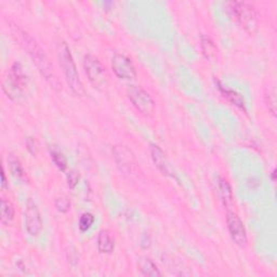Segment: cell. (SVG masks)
Here are the masks:
<instances>
[{
  "mask_svg": "<svg viewBox=\"0 0 277 277\" xmlns=\"http://www.w3.org/2000/svg\"><path fill=\"white\" fill-rule=\"evenodd\" d=\"M12 34L14 38L20 43L21 47L30 56L33 63L36 65L37 70L41 74V76L46 79V81L53 89L60 90L61 83L58 81L57 76L53 71V66L37 41L34 39L28 33L24 32L19 26L12 27Z\"/></svg>",
  "mask_w": 277,
  "mask_h": 277,
  "instance_id": "6da1fadb",
  "label": "cell"
},
{
  "mask_svg": "<svg viewBox=\"0 0 277 277\" xmlns=\"http://www.w3.org/2000/svg\"><path fill=\"white\" fill-rule=\"evenodd\" d=\"M57 57L63 70L65 80L73 91V94L77 97L85 96L86 91L80 80L76 64H75L73 55L71 53V49L63 40L57 44Z\"/></svg>",
  "mask_w": 277,
  "mask_h": 277,
  "instance_id": "7a4b0ae2",
  "label": "cell"
},
{
  "mask_svg": "<svg viewBox=\"0 0 277 277\" xmlns=\"http://www.w3.org/2000/svg\"><path fill=\"white\" fill-rule=\"evenodd\" d=\"M225 10L232 19L242 28L253 33L258 27V12L256 8L247 2H229L225 4Z\"/></svg>",
  "mask_w": 277,
  "mask_h": 277,
  "instance_id": "3957f363",
  "label": "cell"
},
{
  "mask_svg": "<svg viewBox=\"0 0 277 277\" xmlns=\"http://www.w3.org/2000/svg\"><path fill=\"white\" fill-rule=\"evenodd\" d=\"M28 77L25 74L23 66L21 63L15 62L11 66V70L8 77L4 83L3 89L6 92V95L13 101H18L23 97L24 89L27 87Z\"/></svg>",
  "mask_w": 277,
  "mask_h": 277,
  "instance_id": "277c9868",
  "label": "cell"
},
{
  "mask_svg": "<svg viewBox=\"0 0 277 277\" xmlns=\"http://www.w3.org/2000/svg\"><path fill=\"white\" fill-rule=\"evenodd\" d=\"M113 156L120 172L128 179H140L141 170L134 154L127 146L116 145L113 147Z\"/></svg>",
  "mask_w": 277,
  "mask_h": 277,
  "instance_id": "5b68a950",
  "label": "cell"
},
{
  "mask_svg": "<svg viewBox=\"0 0 277 277\" xmlns=\"http://www.w3.org/2000/svg\"><path fill=\"white\" fill-rule=\"evenodd\" d=\"M83 67H85V72L90 83L95 88L102 89L107 86V73L105 67L97 56L87 54L83 60Z\"/></svg>",
  "mask_w": 277,
  "mask_h": 277,
  "instance_id": "8992f818",
  "label": "cell"
},
{
  "mask_svg": "<svg viewBox=\"0 0 277 277\" xmlns=\"http://www.w3.org/2000/svg\"><path fill=\"white\" fill-rule=\"evenodd\" d=\"M128 99L136 110L144 116H150L154 112L155 103L146 90L140 86L131 85L126 90Z\"/></svg>",
  "mask_w": 277,
  "mask_h": 277,
  "instance_id": "52a82bcc",
  "label": "cell"
},
{
  "mask_svg": "<svg viewBox=\"0 0 277 277\" xmlns=\"http://www.w3.org/2000/svg\"><path fill=\"white\" fill-rule=\"evenodd\" d=\"M226 224H228V230L233 241L237 246L245 248L247 246L248 238L245 225L240 220V218L236 213L228 211V214H226Z\"/></svg>",
  "mask_w": 277,
  "mask_h": 277,
  "instance_id": "ba28073f",
  "label": "cell"
},
{
  "mask_svg": "<svg viewBox=\"0 0 277 277\" xmlns=\"http://www.w3.org/2000/svg\"><path fill=\"white\" fill-rule=\"evenodd\" d=\"M112 70L119 79L133 80L137 78V71L128 56L116 53L112 58Z\"/></svg>",
  "mask_w": 277,
  "mask_h": 277,
  "instance_id": "9c48e42d",
  "label": "cell"
},
{
  "mask_svg": "<svg viewBox=\"0 0 277 277\" xmlns=\"http://www.w3.org/2000/svg\"><path fill=\"white\" fill-rule=\"evenodd\" d=\"M25 228L27 233L33 237H36L43 230V220L39 212L38 206L29 199L26 204V211H25Z\"/></svg>",
  "mask_w": 277,
  "mask_h": 277,
  "instance_id": "30bf717a",
  "label": "cell"
},
{
  "mask_svg": "<svg viewBox=\"0 0 277 277\" xmlns=\"http://www.w3.org/2000/svg\"><path fill=\"white\" fill-rule=\"evenodd\" d=\"M150 155H152L153 162L159 171H162L166 175H170V177H173L170 172L168 159L164 153V150L161 147L156 144H150Z\"/></svg>",
  "mask_w": 277,
  "mask_h": 277,
  "instance_id": "8fae6325",
  "label": "cell"
},
{
  "mask_svg": "<svg viewBox=\"0 0 277 277\" xmlns=\"http://www.w3.org/2000/svg\"><path fill=\"white\" fill-rule=\"evenodd\" d=\"M217 189L223 206L226 209H231L234 204V195L230 183L223 178H218Z\"/></svg>",
  "mask_w": 277,
  "mask_h": 277,
  "instance_id": "7c38bea8",
  "label": "cell"
},
{
  "mask_svg": "<svg viewBox=\"0 0 277 277\" xmlns=\"http://www.w3.org/2000/svg\"><path fill=\"white\" fill-rule=\"evenodd\" d=\"M115 248V242L108 231L103 230L99 233L98 249L102 254H112Z\"/></svg>",
  "mask_w": 277,
  "mask_h": 277,
  "instance_id": "4fadbf2b",
  "label": "cell"
},
{
  "mask_svg": "<svg viewBox=\"0 0 277 277\" xmlns=\"http://www.w3.org/2000/svg\"><path fill=\"white\" fill-rule=\"evenodd\" d=\"M200 48H201V51H203V54L205 55L207 60L211 61V62L217 60L218 49L210 38L207 37V36H201L200 37Z\"/></svg>",
  "mask_w": 277,
  "mask_h": 277,
  "instance_id": "5bb4252c",
  "label": "cell"
},
{
  "mask_svg": "<svg viewBox=\"0 0 277 277\" xmlns=\"http://www.w3.org/2000/svg\"><path fill=\"white\" fill-rule=\"evenodd\" d=\"M138 266H139L140 272L145 276H150V277L162 276V273L159 272L157 265L154 263L153 260H150L149 258H141L139 260Z\"/></svg>",
  "mask_w": 277,
  "mask_h": 277,
  "instance_id": "9a60e30c",
  "label": "cell"
},
{
  "mask_svg": "<svg viewBox=\"0 0 277 277\" xmlns=\"http://www.w3.org/2000/svg\"><path fill=\"white\" fill-rule=\"evenodd\" d=\"M219 89L222 92V95L224 96V98L228 99L233 105L237 106L238 108H240V110L246 112L245 100H244V98H242L241 95H239L238 92H236V91H234V90H231V89H228V88H225V87L221 86L220 83H219Z\"/></svg>",
  "mask_w": 277,
  "mask_h": 277,
  "instance_id": "2e32d148",
  "label": "cell"
},
{
  "mask_svg": "<svg viewBox=\"0 0 277 277\" xmlns=\"http://www.w3.org/2000/svg\"><path fill=\"white\" fill-rule=\"evenodd\" d=\"M14 213V206L12 205L11 201L3 197L2 200H0V216H2L0 219H2V222L4 224H9L13 220Z\"/></svg>",
  "mask_w": 277,
  "mask_h": 277,
  "instance_id": "e0dca14e",
  "label": "cell"
},
{
  "mask_svg": "<svg viewBox=\"0 0 277 277\" xmlns=\"http://www.w3.org/2000/svg\"><path fill=\"white\" fill-rule=\"evenodd\" d=\"M8 164H9L10 172L14 178L22 181L26 179V172H25L21 162L14 155H9V157H8Z\"/></svg>",
  "mask_w": 277,
  "mask_h": 277,
  "instance_id": "ac0fdd59",
  "label": "cell"
},
{
  "mask_svg": "<svg viewBox=\"0 0 277 277\" xmlns=\"http://www.w3.org/2000/svg\"><path fill=\"white\" fill-rule=\"evenodd\" d=\"M264 102L270 112L274 117L276 116V92L273 87H266L264 90Z\"/></svg>",
  "mask_w": 277,
  "mask_h": 277,
  "instance_id": "d6986e66",
  "label": "cell"
},
{
  "mask_svg": "<svg viewBox=\"0 0 277 277\" xmlns=\"http://www.w3.org/2000/svg\"><path fill=\"white\" fill-rule=\"evenodd\" d=\"M94 222H95L94 214L90 213V212L82 213L81 217H80V219H79V229H80V231H82V232L88 231L92 226V224H94Z\"/></svg>",
  "mask_w": 277,
  "mask_h": 277,
  "instance_id": "ffe728a7",
  "label": "cell"
},
{
  "mask_svg": "<svg viewBox=\"0 0 277 277\" xmlns=\"http://www.w3.org/2000/svg\"><path fill=\"white\" fill-rule=\"evenodd\" d=\"M51 158H52L53 163L55 164V166L61 171H64L66 169V168H67V161H66L65 156L62 153L57 152V150H52V152H51Z\"/></svg>",
  "mask_w": 277,
  "mask_h": 277,
  "instance_id": "44dd1931",
  "label": "cell"
},
{
  "mask_svg": "<svg viewBox=\"0 0 277 277\" xmlns=\"http://www.w3.org/2000/svg\"><path fill=\"white\" fill-rule=\"evenodd\" d=\"M54 205H55V208L58 212L66 213L71 209V200L66 196H61V197H57L55 199Z\"/></svg>",
  "mask_w": 277,
  "mask_h": 277,
  "instance_id": "7402d4cb",
  "label": "cell"
},
{
  "mask_svg": "<svg viewBox=\"0 0 277 277\" xmlns=\"http://www.w3.org/2000/svg\"><path fill=\"white\" fill-rule=\"evenodd\" d=\"M79 182V174L76 171H70L69 174H67V186H69L71 189H74L77 186Z\"/></svg>",
  "mask_w": 277,
  "mask_h": 277,
  "instance_id": "603a6c76",
  "label": "cell"
},
{
  "mask_svg": "<svg viewBox=\"0 0 277 277\" xmlns=\"http://www.w3.org/2000/svg\"><path fill=\"white\" fill-rule=\"evenodd\" d=\"M26 146H27L28 150H29V152L32 154L36 155L38 153V149H39L38 148V144H37V142L35 140H34L33 138H28L26 140Z\"/></svg>",
  "mask_w": 277,
  "mask_h": 277,
  "instance_id": "cb8c5ba5",
  "label": "cell"
},
{
  "mask_svg": "<svg viewBox=\"0 0 277 277\" xmlns=\"http://www.w3.org/2000/svg\"><path fill=\"white\" fill-rule=\"evenodd\" d=\"M2 188H3V190L7 189V180H6V173H5L4 166H3V169H2Z\"/></svg>",
  "mask_w": 277,
  "mask_h": 277,
  "instance_id": "d4e9b609",
  "label": "cell"
},
{
  "mask_svg": "<svg viewBox=\"0 0 277 277\" xmlns=\"http://www.w3.org/2000/svg\"><path fill=\"white\" fill-rule=\"evenodd\" d=\"M272 179L275 181V170L272 171Z\"/></svg>",
  "mask_w": 277,
  "mask_h": 277,
  "instance_id": "484cf974",
  "label": "cell"
}]
</instances>
